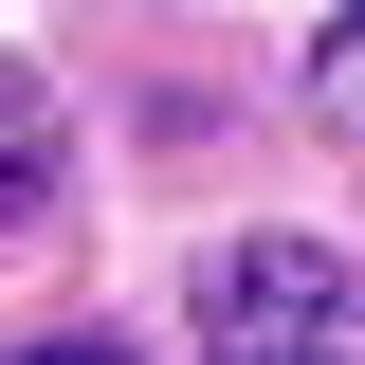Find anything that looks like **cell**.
Here are the masks:
<instances>
[{
    "label": "cell",
    "mask_w": 365,
    "mask_h": 365,
    "mask_svg": "<svg viewBox=\"0 0 365 365\" xmlns=\"http://www.w3.org/2000/svg\"><path fill=\"white\" fill-rule=\"evenodd\" d=\"M201 365H365V274L329 237H220L201 256Z\"/></svg>",
    "instance_id": "1"
},
{
    "label": "cell",
    "mask_w": 365,
    "mask_h": 365,
    "mask_svg": "<svg viewBox=\"0 0 365 365\" xmlns=\"http://www.w3.org/2000/svg\"><path fill=\"white\" fill-rule=\"evenodd\" d=\"M55 165H73L55 91H37V73H0V237H19V220H55Z\"/></svg>",
    "instance_id": "2"
},
{
    "label": "cell",
    "mask_w": 365,
    "mask_h": 365,
    "mask_svg": "<svg viewBox=\"0 0 365 365\" xmlns=\"http://www.w3.org/2000/svg\"><path fill=\"white\" fill-rule=\"evenodd\" d=\"M311 110H329V128H365V0L311 37Z\"/></svg>",
    "instance_id": "3"
},
{
    "label": "cell",
    "mask_w": 365,
    "mask_h": 365,
    "mask_svg": "<svg viewBox=\"0 0 365 365\" xmlns=\"http://www.w3.org/2000/svg\"><path fill=\"white\" fill-rule=\"evenodd\" d=\"M19 365H128V347H19Z\"/></svg>",
    "instance_id": "4"
}]
</instances>
